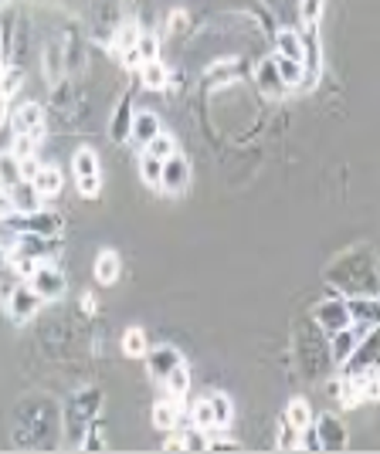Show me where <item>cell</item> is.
I'll list each match as a JSON object with an SVG mask.
<instances>
[{
    "instance_id": "obj_11",
    "label": "cell",
    "mask_w": 380,
    "mask_h": 454,
    "mask_svg": "<svg viewBox=\"0 0 380 454\" xmlns=\"http://www.w3.org/2000/svg\"><path fill=\"white\" fill-rule=\"evenodd\" d=\"M255 82H258V92L265 95V98H279V95L289 89L279 75V65H275V58H265L258 68H255Z\"/></svg>"
},
{
    "instance_id": "obj_22",
    "label": "cell",
    "mask_w": 380,
    "mask_h": 454,
    "mask_svg": "<svg viewBox=\"0 0 380 454\" xmlns=\"http://www.w3.org/2000/svg\"><path fill=\"white\" fill-rule=\"evenodd\" d=\"M163 394L173 400H184L190 394V373H187V366H177L170 377L163 380Z\"/></svg>"
},
{
    "instance_id": "obj_7",
    "label": "cell",
    "mask_w": 380,
    "mask_h": 454,
    "mask_svg": "<svg viewBox=\"0 0 380 454\" xmlns=\"http://www.w3.org/2000/svg\"><path fill=\"white\" fill-rule=\"evenodd\" d=\"M7 200H11V210L14 214H35V210H41V190L35 187V180H20V184H14V187L7 190Z\"/></svg>"
},
{
    "instance_id": "obj_15",
    "label": "cell",
    "mask_w": 380,
    "mask_h": 454,
    "mask_svg": "<svg viewBox=\"0 0 380 454\" xmlns=\"http://www.w3.org/2000/svg\"><path fill=\"white\" fill-rule=\"evenodd\" d=\"M275 55L279 58H292V61H305V38L292 27H282L275 35Z\"/></svg>"
},
{
    "instance_id": "obj_10",
    "label": "cell",
    "mask_w": 380,
    "mask_h": 454,
    "mask_svg": "<svg viewBox=\"0 0 380 454\" xmlns=\"http://www.w3.org/2000/svg\"><path fill=\"white\" fill-rule=\"evenodd\" d=\"M163 133V122H160V115L150 113V109H139V113H133V126H130V143L133 146H146L153 136Z\"/></svg>"
},
{
    "instance_id": "obj_24",
    "label": "cell",
    "mask_w": 380,
    "mask_h": 454,
    "mask_svg": "<svg viewBox=\"0 0 380 454\" xmlns=\"http://www.w3.org/2000/svg\"><path fill=\"white\" fill-rule=\"evenodd\" d=\"M275 65H279V75H282V82L289 89H296V85L305 82V61H292V58L275 55Z\"/></svg>"
},
{
    "instance_id": "obj_19",
    "label": "cell",
    "mask_w": 380,
    "mask_h": 454,
    "mask_svg": "<svg viewBox=\"0 0 380 454\" xmlns=\"http://www.w3.org/2000/svg\"><path fill=\"white\" fill-rule=\"evenodd\" d=\"M24 180V173H20V160L14 153H0V193H7V190L20 184Z\"/></svg>"
},
{
    "instance_id": "obj_34",
    "label": "cell",
    "mask_w": 380,
    "mask_h": 454,
    "mask_svg": "<svg viewBox=\"0 0 380 454\" xmlns=\"http://www.w3.org/2000/svg\"><path fill=\"white\" fill-rule=\"evenodd\" d=\"M136 38H139V31H136V27H123V31H119V35H115L113 48H115V51H119V55H123V51H126V48H133V44H136Z\"/></svg>"
},
{
    "instance_id": "obj_33",
    "label": "cell",
    "mask_w": 380,
    "mask_h": 454,
    "mask_svg": "<svg viewBox=\"0 0 380 454\" xmlns=\"http://www.w3.org/2000/svg\"><path fill=\"white\" fill-rule=\"evenodd\" d=\"M204 434H208V451H231V448H238V441L221 434V427L218 431H204Z\"/></svg>"
},
{
    "instance_id": "obj_29",
    "label": "cell",
    "mask_w": 380,
    "mask_h": 454,
    "mask_svg": "<svg viewBox=\"0 0 380 454\" xmlns=\"http://www.w3.org/2000/svg\"><path fill=\"white\" fill-rule=\"evenodd\" d=\"M38 143H41V133H14L11 153H14L18 160H28V156H38Z\"/></svg>"
},
{
    "instance_id": "obj_32",
    "label": "cell",
    "mask_w": 380,
    "mask_h": 454,
    "mask_svg": "<svg viewBox=\"0 0 380 454\" xmlns=\"http://www.w3.org/2000/svg\"><path fill=\"white\" fill-rule=\"evenodd\" d=\"M136 51H139L143 61L160 58V38H156V35H139V38H136Z\"/></svg>"
},
{
    "instance_id": "obj_8",
    "label": "cell",
    "mask_w": 380,
    "mask_h": 454,
    "mask_svg": "<svg viewBox=\"0 0 380 454\" xmlns=\"http://www.w3.org/2000/svg\"><path fill=\"white\" fill-rule=\"evenodd\" d=\"M316 434H320V444H323V451H343L346 448V427H343V420L336 414H323L316 417Z\"/></svg>"
},
{
    "instance_id": "obj_39",
    "label": "cell",
    "mask_w": 380,
    "mask_h": 454,
    "mask_svg": "<svg viewBox=\"0 0 380 454\" xmlns=\"http://www.w3.org/2000/svg\"><path fill=\"white\" fill-rule=\"evenodd\" d=\"M0 4H7V0H0Z\"/></svg>"
},
{
    "instance_id": "obj_17",
    "label": "cell",
    "mask_w": 380,
    "mask_h": 454,
    "mask_svg": "<svg viewBox=\"0 0 380 454\" xmlns=\"http://www.w3.org/2000/svg\"><path fill=\"white\" fill-rule=\"evenodd\" d=\"M153 424L160 427V431H180V400H160L156 407H153Z\"/></svg>"
},
{
    "instance_id": "obj_35",
    "label": "cell",
    "mask_w": 380,
    "mask_h": 454,
    "mask_svg": "<svg viewBox=\"0 0 380 454\" xmlns=\"http://www.w3.org/2000/svg\"><path fill=\"white\" fill-rule=\"evenodd\" d=\"M75 187L82 197H99V190H102V176H82L75 180Z\"/></svg>"
},
{
    "instance_id": "obj_13",
    "label": "cell",
    "mask_w": 380,
    "mask_h": 454,
    "mask_svg": "<svg viewBox=\"0 0 380 454\" xmlns=\"http://www.w3.org/2000/svg\"><path fill=\"white\" fill-rule=\"evenodd\" d=\"M350 316L353 325H380V302L377 295H350Z\"/></svg>"
},
{
    "instance_id": "obj_25",
    "label": "cell",
    "mask_w": 380,
    "mask_h": 454,
    "mask_svg": "<svg viewBox=\"0 0 380 454\" xmlns=\"http://www.w3.org/2000/svg\"><path fill=\"white\" fill-rule=\"evenodd\" d=\"M35 187L41 190V197H58L61 193V173H58V167H41L38 176H35Z\"/></svg>"
},
{
    "instance_id": "obj_18",
    "label": "cell",
    "mask_w": 380,
    "mask_h": 454,
    "mask_svg": "<svg viewBox=\"0 0 380 454\" xmlns=\"http://www.w3.org/2000/svg\"><path fill=\"white\" fill-rule=\"evenodd\" d=\"M163 163H167V160H156L150 153H139V160H136L139 180H143L146 187H160V184H163Z\"/></svg>"
},
{
    "instance_id": "obj_31",
    "label": "cell",
    "mask_w": 380,
    "mask_h": 454,
    "mask_svg": "<svg viewBox=\"0 0 380 454\" xmlns=\"http://www.w3.org/2000/svg\"><path fill=\"white\" fill-rule=\"evenodd\" d=\"M323 11L326 0H299V20H303L305 27H316L323 20Z\"/></svg>"
},
{
    "instance_id": "obj_26",
    "label": "cell",
    "mask_w": 380,
    "mask_h": 454,
    "mask_svg": "<svg viewBox=\"0 0 380 454\" xmlns=\"http://www.w3.org/2000/svg\"><path fill=\"white\" fill-rule=\"evenodd\" d=\"M72 173H75V180H82V176H99V156H95V150H78L72 156Z\"/></svg>"
},
{
    "instance_id": "obj_2",
    "label": "cell",
    "mask_w": 380,
    "mask_h": 454,
    "mask_svg": "<svg viewBox=\"0 0 380 454\" xmlns=\"http://www.w3.org/2000/svg\"><path fill=\"white\" fill-rule=\"evenodd\" d=\"M360 370H380V325H370L357 342L353 356L343 363V377H353Z\"/></svg>"
},
{
    "instance_id": "obj_27",
    "label": "cell",
    "mask_w": 380,
    "mask_h": 454,
    "mask_svg": "<svg viewBox=\"0 0 380 454\" xmlns=\"http://www.w3.org/2000/svg\"><path fill=\"white\" fill-rule=\"evenodd\" d=\"M143 153H150V156H156V160H170V156H177V139H173L170 133L153 136L150 143L143 146Z\"/></svg>"
},
{
    "instance_id": "obj_12",
    "label": "cell",
    "mask_w": 380,
    "mask_h": 454,
    "mask_svg": "<svg viewBox=\"0 0 380 454\" xmlns=\"http://www.w3.org/2000/svg\"><path fill=\"white\" fill-rule=\"evenodd\" d=\"M163 190H170V193H184L190 187V163L184 156H170L167 163H163Z\"/></svg>"
},
{
    "instance_id": "obj_14",
    "label": "cell",
    "mask_w": 380,
    "mask_h": 454,
    "mask_svg": "<svg viewBox=\"0 0 380 454\" xmlns=\"http://www.w3.org/2000/svg\"><path fill=\"white\" fill-rule=\"evenodd\" d=\"M357 342H360V333H357V325H346L340 333H333V342H329V360L333 363H346L353 356V349H357Z\"/></svg>"
},
{
    "instance_id": "obj_6",
    "label": "cell",
    "mask_w": 380,
    "mask_h": 454,
    "mask_svg": "<svg viewBox=\"0 0 380 454\" xmlns=\"http://www.w3.org/2000/svg\"><path fill=\"white\" fill-rule=\"evenodd\" d=\"M41 305H44V299H41L31 285L24 282L11 292V299H7V316H11L14 322H28V319H35V316H38Z\"/></svg>"
},
{
    "instance_id": "obj_30",
    "label": "cell",
    "mask_w": 380,
    "mask_h": 454,
    "mask_svg": "<svg viewBox=\"0 0 380 454\" xmlns=\"http://www.w3.org/2000/svg\"><path fill=\"white\" fill-rule=\"evenodd\" d=\"M44 75H48L51 85L65 75V61H61V48L58 44H48V51H44Z\"/></svg>"
},
{
    "instance_id": "obj_23",
    "label": "cell",
    "mask_w": 380,
    "mask_h": 454,
    "mask_svg": "<svg viewBox=\"0 0 380 454\" xmlns=\"http://www.w3.org/2000/svg\"><path fill=\"white\" fill-rule=\"evenodd\" d=\"M123 353H126L130 360H139V356H146V353H150L146 333H143V329H126V333H123Z\"/></svg>"
},
{
    "instance_id": "obj_1",
    "label": "cell",
    "mask_w": 380,
    "mask_h": 454,
    "mask_svg": "<svg viewBox=\"0 0 380 454\" xmlns=\"http://www.w3.org/2000/svg\"><path fill=\"white\" fill-rule=\"evenodd\" d=\"M231 417H234V407H231V400L225 394H208L204 400H197L194 403V411H190V420H194V427L197 431H225L231 424Z\"/></svg>"
},
{
    "instance_id": "obj_5",
    "label": "cell",
    "mask_w": 380,
    "mask_h": 454,
    "mask_svg": "<svg viewBox=\"0 0 380 454\" xmlns=\"http://www.w3.org/2000/svg\"><path fill=\"white\" fill-rule=\"evenodd\" d=\"M177 366H184V356H180L177 346H167V342L150 346V353H146V370H150V377L156 380V383H163Z\"/></svg>"
},
{
    "instance_id": "obj_3",
    "label": "cell",
    "mask_w": 380,
    "mask_h": 454,
    "mask_svg": "<svg viewBox=\"0 0 380 454\" xmlns=\"http://www.w3.org/2000/svg\"><path fill=\"white\" fill-rule=\"evenodd\" d=\"M316 325L323 329L326 336H333V333H340L346 325H353V316H350V302H343V299H326V302L316 305Z\"/></svg>"
},
{
    "instance_id": "obj_28",
    "label": "cell",
    "mask_w": 380,
    "mask_h": 454,
    "mask_svg": "<svg viewBox=\"0 0 380 454\" xmlns=\"http://www.w3.org/2000/svg\"><path fill=\"white\" fill-rule=\"evenodd\" d=\"M275 448H279V451H296V448H303V431H299V427H292L285 417H282V424H279Z\"/></svg>"
},
{
    "instance_id": "obj_38",
    "label": "cell",
    "mask_w": 380,
    "mask_h": 454,
    "mask_svg": "<svg viewBox=\"0 0 380 454\" xmlns=\"http://www.w3.org/2000/svg\"><path fill=\"white\" fill-rule=\"evenodd\" d=\"M7 75V65H4V61H0V78Z\"/></svg>"
},
{
    "instance_id": "obj_4",
    "label": "cell",
    "mask_w": 380,
    "mask_h": 454,
    "mask_svg": "<svg viewBox=\"0 0 380 454\" xmlns=\"http://www.w3.org/2000/svg\"><path fill=\"white\" fill-rule=\"evenodd\" d=\"M28 285L38 292L44 302H55V299L65 295V271L55 268V265H48V262H41L38 271L28 278Z\"/></svg>"
},
{
    "instance_id": "obj_20",
    "label": "cell",
    "mask_w": 380,
    "mask_h": 454,
    "mask_svg": "<svg viewBox=\"0 0 380 454\" xmlns=\"http://www.w3.org/2000/svg\"><path fill=\"white\" fill-rule=\"evenodd\" d=\"M115 278H119V254L115 251H99V258H95V282L113 285Z\"/></svg>"
},
{
    "instance_id": "obj_9",
    "label": "cell",
    "mask_w": 380,
    "mask_h": 454,
    "mask_svg": "<svg viewBox=\"0 0 380 454\" xmlns=\"http://www.w3.org/2000/svg\"><path fill=\"white\" fill-rule=\"evenodd\" d=\"M11 129L14 133H41L44 136V109H41L38 102H20L14 115H11Z\"/></svg>"
},
{
    "instance_id": "obj_21",
    "label": "cell",
    "mask_w": 380,
    "mask_h": 454,
    "mask_svg": "<svg viewBox=\"0 0 380 454\" xmlns=\"http://www.w3.org/2000/svg\"><path fill=\"white\" fill-rule=\"evenodd\" d=\"M285 420H289L292 427H299V431H305V427H313V424H316V417H313V407H309L303 397L289 400V407H285Z\"/></svg>"
},
{
    "instance_id": "obj_36",
    "label": "cell",
    "mask_w": 380,
    "mask_h": 454,
    "mask_svg": "<svg viewBox=\"0 0 380 454\" xmlns=\"http://www.w3.org/2000/svg\"><path fill=\"white\" fill-rule=\"evenodd\" d=\"M20 82H24V78H20L18 68H7V75L0 78V89H4L7 95H14V92L20 89Z\"/></svg>"
},
{
    "instance_id": "obj_16",
    "label": "cell",
    "mask_w": 380,
    "mask_h": 454,
    "mask_svg": "<svg viewBox=\"0 0 380 454\" xmlns=\"http://www.w3.org/2000/svg\"><path fill=\"white\" fill-rule=\"evenodd\" d=\"M139 82H143L146 89H153V92L167 89V85H170V72H167L163 58H153V61H143V65H139Z\"/></svg>"
},
{
    "instance_id": "obj_37",
    "label": "cell",
    "mask_w": 380,
    "mask_h": 454,
    "mask_svg": "<svg viewBox=\"0 0 380 454\" xmlns=\"http://www.w3.org/2000/svg\"><path fill=\"white\" fill-rule=\"evenodd\" d=\"M7 102H11V95H7L4 89H0V122L7 119Z\"/></svg>"
}]
</instances>
